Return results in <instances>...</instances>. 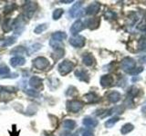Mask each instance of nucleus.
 <instances>
[{"mask_svg": "<svg viewBox=\"0 0 146 136\" xmlns=\"http://www.w3.org/2000/svg\"><path fill=\"white\" fill-rule=\"evenodd\" d=\"M74 68V63L68 60H64L58 65V72L61 75H66L73 70Z\"/></svg>", "mask_w": 146, "mask_h": 136, "instance_id": "nucleus-2", "label": "nucleus"}, {"mask_svg": "<svg viewBox=\"0 0 146 136\" xmlns=\"http://www.w3.org/2000/svg\"><path fill=\"white\" fill-rule=\"evenodd\" d=\"M26 93L29 94V96H32V97H35L36 95H38V93L35 90H26Z\"/></svg>", "mask_w": 146, "mask_h": 136, "instance_id": "nucleus-37", "label": "nucleus"}, {"mask_svg": "<svg viewBox=\"0 0 146 136\" xmlns=\"http://www.w3.org/2000/svg\"><path fill=\"white\" fill-rule=\"evenodd\" d=\"M83 8H82V2H77L76 4L73 5V7L70 10V16L73 18L80 17L83 15Z\"/></svg>", "mask_w": 146, "mask_h": 136, "instance_id": "nucleus-5", "label": "nucleus"}, {"mask_svg": "<svg viewBox=\"0 0 146 136\" xmlns=\"http://www.w3.org/2000/svg\"><path fill=\"white\" fill-rule=\"evenodd\" d=\"M82 107H83V103L78 100H73V101H68L67 103V109L68 112H80Z\"/></svg>", "mask_w": 146, "mask_h": 136, "instance_id": "nucleus-6", "label": "nucleus"}, {"mask_svg": "<svg viewBox=\"0 0 146 136\" xmlns=\"http://www.w3.org/2000/svg\"><path fill=\"white\" fill-rule=\"evenodd\" d=\"M75 75L79 80L86 82V83H89L90 81V75L85 70L82 69H78L77 71H75Z\"/></svg>", "mask_w": 146, "mask_h": 136, "instance_id": "nucleus-12", "label": "nucleus"}, {"mask_svg": "<svg viewBox=\"0 0 146 136\" xmlns=\"http://www.w3.org/2000/svg\"><path fill=\"white\" fill-rule=\"evenodd\" d=\"M100 5L97 2H93L86 8L85 13L89 16H93L100 11Z\"/></svg>", "mask_w": 146, "mask_h": 136, "instance_id": "nucleus-9", "label": "nucleus"}, {"mask_svg": "<svg viewBox=\"0 0 146 136\" xmlns=\"http://www.w3.org/2000/svg\"><path fill=\"white\" fill-rule=\"evenodd\" d=\"M16 42V38L11 36V37H8L6 40H4V43H3V46H8V45H11L14 43Z\"/></svg>", "mask_w": 146, "mask_h": 136, "instance_id": "nucleus-30", "label": "nucleus"}, {"mask_svg": "<svg viewBox=\"0 0 146 136\" xmlns=\"http://www.w3.org/2000/svg\"><path fill=\"white\" fill-rule=\"evenodd\" d=\"M62 3H72L73 0H68V1H61Z\"/></svg>", "mask_w": 146, "mask_h": 136, "instance_id": "nucleus-40", "label": "nucleus"}, {"mask_svg": "<svg viewBox=\"0 0 146 136\" xmlns=\"http://www.w3.org/2000/svg\"><path fill=\"white\" fill-rule=\"evenodd\" d=\"M121 65V68L123 71L130 73L131 70H133L136 67V62L131 57H125L122 59Z\"/></svg>", "mask_w": 146, "mask_h": 136, "instance_id": "nucleus-4", "label": "nucleus"}, {"mask_svg": "<svg viewBox=\"0 0 146 136\" xmlns=\"http://www.w3.org/2000/svg\"><path fill=\"white\" fill-rule=\"evenodd\" d=\"M1 90L3 92H7V93H15L17 89L13 86H6V87H2Z\"/></svg>", "mask_w": 146, "mask_h": 136, "instance_id": "nucleus-32", "label": "nucleus"}, {"mask_svg": "<svg viewBox=\"0 0 146 136\" xmlns=\"http://www.w3.org/2000/svg\"><path fill=\"white\" fill-rule=\"evenodd\" d=\"M82 62L87 66H91L95 63V59L92 54H84L83 57H82Z\"/></svg>", "mask_w": 146, "mask_h": 136, "instance_id": "nucleus-16", "label": "nucleus"}, {"mask_svg": "<svg viewBox=\"0 0 146 136\" xmlns=\"http://www.w3.org/2000/svg\"><path fill=\"white\" fill-rule=\"evenodd\" d=\"M82 136H94V135H93L92 133H91V131H85L84 133H83V134H82Z\"/></svg>", "mask_w": 146, "mask_h": 136, "instance_id": "nucleus-39", "label": "nucleus"}, {"mask_svg": "<svg viewBox=\"0 0 146 136\" xmlns=\"http://www.w3.org/2000/svg\"><path fill=\"white\" fill-rule=\"evenodd\" d=\"M119 120H120V118L115 116V117H112L111 118V119L107 120V122H105V126L107 127V128H111V127L116 124V122H119Z\"/></svg>", "mask_w": 146, "mask_h": 136, "instance_id": "nucleus-23", "label": "nucleus"}, {"mask_svg": "<svg viewBox=\"0 0 146 136\" xmlns=\"http://www.w3.org/2000/svg\"><path fill=\"white\" fill-rule=\"evenodd\" d=\"M76 93H77L76 88H75V87H73V86H70V87L68 89L66 94H67V95H68V96H72V95H74Z\"/></svg>", "mask_w": 146, "mask_h": 136, "instance_id": "nucleus-35", "label": "nucleus"}, {"mask_svg": "<svg viewBox=\"0 0 146 136\" xmlns=\"http://www.w3.org/2000/svg\"><path fill=\"white\" fill-rule=\"evenodd\" d=\"M114 83V78L111 75H102L100 78V84L102 87H110Z\"/></svg>", "mask_w": 146, "mask_h": 136, "instance_id": "nucleus-10", "label": "nucleus"}, {"mask_svg": "<svg viewBox=\"0 0 146 136\" xmlns=\"http://www.w3.org/2000/svg\"><path fill=\"white\" fill-rule=\"evenodd\" d=\"M40 47H41V45H40V44H34V45H32V47L29 50V51H27V54H31V53H33V52L36 51V50L40 49Z\"/></svg>", "mask_w": 146, "mask_h": 136, "instance_id": "nucleus-36", "label": "nucleus"}, {"mask_svg": "<svg viewBox=\"0 0 146 136\" xmlns=\"http://www.w3.org/2000/svg\"><path fill=\"white\" fill-rule=\"evenodd\" d=\"M70 44L72 46L77 48H81L85 45V37L82 35H76L70 39Z\"/></svg>", "mask_w": 146, "mask_h": 136, "instance_id": "nucleus-8", "label": "nucleus"}, {"mask_svg": "<svg viewBox=\"0 0 146 136\" xmlns=\"http://www.w3.org/2000/svg\"><path fill=\"white\" fill-rule=\"evenodd\" d=\"M133 128H134V126L132 125L131 124H124L121 127V134H127V133H129L130 131H131L132 130H133Z\"/></svg>", "mask_w": 146, "mask_h": 136, "instance_id": "nucleus-22", "label": "nucleus"}, {"mask_svg": "<svg viewBox=\"0 0 146 136\" xmlns=\"http://www.w3.org/2000/svg\"><path fill=\"white\" fill-rule=\"evenodd\" d=\"M143 112H146V107L143 108Z\"/></svg>", "mask_w": 146, "mask_h": 136, "instance_id": "nucleus-41", "label": "nucleus"}, {"mask_svg": "<svg viewBox=\"0 0 146 136\" xmlns=\"http://www.w3.org/2000/svg\"><path fill=\"white\" fill-rule=\"evenodd\" d=\"M25 52H26V49L24 47L18 46V47H16V48H14L13 50H11L10 54H24Z\"/></svg>", "mask_w": 146, "mask_h": 136, "instance_id": "nucleus-28", "label": "nucleus"}, {"mask_svg": "<svg viewBox=\"0 0 146 136\" xmlns=\"http://www.w3.org/2000/svg\"><path fill=\"white\" fill-rule=\"evenodd\" d=\"M83 124L87 127H96L98 125V121L90 117H86L83 119Z\"/></svg>", "mask_w": 146, "mask_h": 136, "instance_id": "nucleus-20", "label": "nucleus"}, {"mask_svg": "<svg viewBox=\"0 0 146 136\" xmlns=\"http://www.w3.org/2000/svg\"><path fill=\"white\" fill-rule=\"evenodd\" d=\"M63 13H64L63 9H61V8H58V9H56V10H55V11L53 12V15H52L53 19H54V20H58V19H59V18H60V16L63 15Z\"/></svg>", "mask_w": 146, "mask_h": 136, "instance_id": "nucleus-25", "label": "nucleus"}, {"mask_svg": "<svg viewBox=\"0 0 146 136\" xmlns=\"http://www.w3.org/2000/svg\"><path fill=\"white\" fill-rule=\"evenodd\" d=\"M85 28V26L84 24L82 23L80 20H78L76 21L74 24H73L70 27V33L73 35H76L78 33H80V31H82Z\"/></svg>", "mask_w": 146, "mask_h": 136, "instance_id": "nucleus-11", "label": "nucleus"}, {"mask_svg": "<svg viewBox=\"0 0 146 136\" xmlns=\"http://www.w3.org/2000/svg\"><path fill=\"white\" fill-rule=\"evenodd\" d=\"M104 16H106V19H113L114 17H116V14L111 11H107L104 14Z\"/></svg>", "mask_w": 146, "mask_h": 136, "instance_id": "nucleus-33", "label": "nucleus"}, {"mask_svg": "<svg viewBox=\"0 0 146 136\" xmlns=\"http://www.w3.org/2000/svg\"><path fill=\"white\" fill-rule=\"evenodd\" d=\"M16 8H17V6H16L15 4H8V5H7V6L4 7L3 10H4L5 14H8V13L14 11Z\"/></svg>", "mask_w": 146, "mask_h": 136, "instance_id": "nucleus-26", "label": "nucleus"}, {"mask_svg": "<svg viewBox=\"0 0 146 136\" xmlns=\"http://www.w3.org/2000/svg\"><path fill=\"white\" fill-rule=\"evenodd\" d=\"M13 24H14V21L9 19V18H7V19H5L2 23V29L3 31L5 32V33H7V32H9L10 30H12L13 28Z\"/></svg>", "mask_w": 146, "mask_h": 136, "instance_id": "nucleus-18", "label": "nucleus"}, {"mask_svg": "<svg viewBox=\"0 0 146 136\" xmlns=\"http://www.w3.org/2000/svg\"><path fill=\"white\" fill-rule=\"evenodd\" d=\"M38 8V5L35 2H27L23 6V11H24V16L27 18H31L33 14L36 12Z\"/></svg>", "mask_w": 146, "mask_h": 136, "instance_id": "nucleus-3", "label": "nucleus"}, {"mask_svg": "<svg viewBox=\"0 0 146 136\" xmlns=\"http://www.w3.org/2000/svg\"><path fill=\"white\" fill-rule=\"evenodd\" d=\"M63 127L67 130H73L76 127V122L73 120H65L63 122Z\"/></svg>", "mask_w": 146, "mask_h": 136, "instance_id": "nucleus-21", "label": "nucleus"}, {"mask_svg": "<svg viewBox=\"0 0 146 136\" xmlns=\"http://www.w3.org/2000/svg\"><path fill=\"white\" fill-rule=\"evenodd\" d=\"M47 25L46 24H42V25H39V26H38L35 28V30H34V32L36 34H41L42 32H44L46 29H47Z\"/></svg>", "mask_w": 146, "mask_h": 136, "instance_id": "nucleus-29", "label": "nucleus"}, {"mask_svg": "<svg viewBox=\"0 0 146 136\" xmlns=\"http://www.w3.org/2000/svg\"><path fill=\"white\" fill-rule=\"evenodd\" d=\"M26 63V59L22 56H17L15 57H13L10 59V65L13 67H17V66H21Z\"/></svg>", "mask_w": 146, "mask_h": 136, "instance_id": "nucleus-14", "label": "nucleus"}, {"mask_svg": "<svg viewBox=\"0 0 146 136\" xmlns=\"http://www.w3.org/2000/svg\"><path fill=\"white\" fill-rule=\"evenodd\" d=\"M29 84L31 87L38 89L40 87H42V79L39 78L38 76H33V77H31L29 80Z\"/></svg>", "mask_w": 146, "mask_h": 136, "instance_id": "nucleus-15", "label": "nucleus"}, {"mask_svg": "<svg viewBox=\"0 0 146 136\" xmlns=\"http://www.w3.org/2000/svg\"><path fill=\"white\" fill-rule=\"evenodd\" d=\"M9 68L7 65H0V75H2V77H6V75H7L9 74Z\"/></svg>", "mask_w": 146, "mask_h": 136, "instance_id": "nucleus-27", "label": "nucleus"}, {"mask_svg": "<svg viewBox=\"0 0 146 136\" xmlns=\"http://www.w3.org/2000/svg\"><path fill=\"white\" fill-rule=\"evenodd\" d=\"M109 102H111L112 103H118L119 101L121 100V94L117 92V91H113V92L110 93L107 96Z\"/></svg>", "mask_w": 146, "mask_h": 136, "instance_id": "nucleus-17", "label": "nucleus"}, {"mask_svg": "<svg viewBox=\"0 0 146 136\" xmlns=\"http://www.w3.org/2000/svg\"><path fill=\"white\" fill-rule=\"evenodd\" d=\"M49 65V62L45 57H38L33 61V66L38 70H45Z\"/></svg>", "mask_w": 146, "mask_h": 136, "instance_id": "nucleus-7", "label": "nucleus"}, {"mask_svg": "<svg viewBox=\"0 0 146 136\" xmlns=\"http://www.w3.org/2000/svg\"><path fill=\"white\" fill-rule=\"evenodd\" d=\"M64 56V50L62 48H58L56 49L55 53L52 54V57L55 59V60H58V59L61 58Z\"/></svg>", "mask_w": 146, "mask_h": 136, "instance_id": "nucleus-24", "label": "nucleus"}, {"mask_svg": "<svg viewBox=\"0 0 146 136\" xmlns=\"http://www.w3.org/2000/svg\"><path fill=\"white\" fill-rule=\"evenodd\" d=\"M84 100L87 103H97L100 101V97L93 93H89L84 95Z\"/></svg>", "mask_w": 146, "mask_h": 136, "instance_id": "nucleus-19", "label": "nucleus"}, {"mask_svg": "<svg viewBox=\"0 0 146 136\" xmlns=\"http://www.w3.org/2000/svg\"><path fill=\"white\" fill-rule=\"evenodd\" d=\"M139 48L141 50H146V37H141L139 41Z\"/></svg>", "mask_w": 146, "mask_h": 136, "instance_id": "nucleus-31", "label": "nucleus"}, {"mask_svg": "<svg viewBox=\"0 0 146 136\" xmlns=\"http://www.w3.org/2000/svg\"><path fill=\"white\" fill-rule=\"evenodd\" d=\"M100 19L99 17L90 18V19L87 21V26H88L90 30L97 29L100 26Z\"/></svg>", "mask_w": 146, "mask_h": 136, "instance_id": "nucleus-13", "label": "nucleus"}, {"mask_svg": "<svg viewBox=\"0 0 146 136\" xmlns=\"http://www.w3.org/2000/svg\"><path fill=\"white\" fill-rule=\"evenodd\" d=\"M137 27H138V29L143 31V32H145V33H146V25L145 24H141V25H139Z\"/></svg>", "mask_w": 146, "mask_h": 136, "instance_id": "nucleus-38", "label": "nucleus"}, {"mask_svg": "<svg viewBox=\"0 0 146 136\" xmlns=\"http://www.w3.org/2000/svg\"><path fill=\"white\" fill-rule=\"evenodd\" d=\"M67 38V35L66 33H64V32H56V33H54L51 36V39H50V45L53 46L54 48H61L59 45H60V42L63 41L64 39Z\"/></svg>", "mask_w": 146, "mask_h": 136, "instance_id": "nucleus-1", "label": "nucleus"}, {"mask_svg": "<svg viewBox=\"0 0 146 136\" xmlns=\"http://www.w3.org/2000/svg\"><path fill=\"white\" fill-rule=\"evenodd\" d=\"M143 67H135L133 70H131L130 73H128V74H130V75H138V74H140L141 72H143Z\"/></svg>", "mask_w": 146, "mask_h": 136, "instance_id": "nucleus-34", "label": "nucleus"}]
</instances>
